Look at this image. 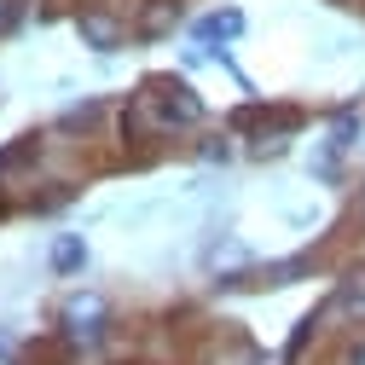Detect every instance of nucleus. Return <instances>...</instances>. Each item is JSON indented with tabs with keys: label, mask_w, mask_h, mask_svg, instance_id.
<instances>
[{
	"label": "nucleus",
	"mask_w": 365,
	"mask_h": 365,
	"mask_svg": "<svg viewBox=\"0 0 365 365\" xmlns=\"http://www.w3.org/2000/svg\"><path fill=\"white\" fill-rule=\"evenodd\" d=\"M64 336L70 342H99L105 336V319H110V307H105V296H93V290H81V296H70L64 302Z\"/></svg>",
	"instance_id": "obj_1"
},
{
	"label": "nucleus",
	"mask_w": 365,
	"mask_h": 365,
	"mask_svg": "<svg viewBox=\"0 0 365 365\" xmlns=\"http://www.w3.org/2000/svg\"><path fill=\"white\" fill-rule=\"evenodd\" d=\"M157 93H151V105H157V116H163V133L168 128H192V122H203V99L192 93L186 81H151Z\"/></svg>",
	"instance_id": "obj_2"
},
{
	"label": "nucleus",
	"mask_w": 365,
	"mask_h": 365,
	"mask_svg": "<svg viewBox=\"0 0 365 365\" xmlns=\"http://www.w3.org/2000/svg\"><path fill=\"white\" fill-rule=\"evenodd\" d=\"M76 35H81L93 53H116V47H122V24H116L110 12H99V6L76 12Z\"/></svg>",
	"instance_id": "obj_3"
},
{
	"label": "nucleus",
	"mask_w": 365,
	"mask_h": 365,
	"mask_svg": "<svg viewBox=\"0 0 365 365\" xmlns=\"http://www.w3.org/2000/svg\"><path fill=\"white\" fill-rule=\"evenodd\" d=\"M244 29V18L238 12H209L203 24H197V41H203V47H215V41H232Z\"/></svg>",
	"instance_id": "obj_4"
},
{
	"label": "nucleus",
	"mask_w": 365,
	"mask_h": 365,
	"mask_svg": "<svg viewBox=\"0 0 365 365\" xmlns=\"http://www.w3.org/2000/svg\"><path fill=\"white\" fill-rule=\"evenodd\" d=\"M168 24H180V0H151V12L140 24V35H163Z\"/></svg>",
	"instance_id": "obj_5"
},
{
	"label": "nucleus",
	"mask_w": 365,
	"mask_h": 365,
	"mask_svg": "<svg viewBox=\"0 0 365 365\" xmlns=\"http://www.w3.org/2000/svg\"><path fill=\"white\" fill-rule=\"evenodd\" d=\"M53 267H58V272L87 267V244H81V238H58V244H53Z\"/></svg>",
	"instance_id": "obj_6"
},
{
	"label": "nucleus",
	"mask_w": 365,
	"mask_h": 365,
	"mask_svg": "<svg viewBox=\"0 0 365 365\" xmlns=\"http://www.w3.org/2000/svg\"><path fill=\"white\" fill-rule=\"evenodd\" d=\"M12 18H18V0H0V29H12Z\"/></svg>",
	"instance_id": "obj_7"
},
{
	"label": "nucleus",
	"mask_w": 365,
	"mask_h": 365,
	"mask_svg": "<svg viewBox=\"0 0 365 365\" xmlns=\"http://www.w3.org/2000/svg\"><path fill=\"white\" fill-rule=\"evenodd\" d=\"M0 359H12V331H0Z\"/></svg>",
	"instance_id": "obj_8"
},
{
	"label": "nucleus",
	"mask_w": 365,
	"mask_h": 365,
	"mask_svg": "<svg viewBox=\"0 0 365 365\" xmlns=\"http://www.w3.org/2000/svg\"><path fill=\"white\" fill-rule=\"evenodd\" d=\"M348 365H365V348H354V354H348Z\"/></svg>",
	"instance_id": "obj_9"
},
{
	"label": "nucleus",
	"mask_w": 365,
	"mask_h": 365,
	"mask_svg": "<svg viewBox=\"0 0 365 365\" xmlns=\"http://www.w3.org/2000/svg\"><path fill=\"white\" fill-rule=\"evenodd\" d=\"M359 203H365V192H359Z\"/></svg>",
	"instance_id": "obj_10"
}]
</instances>
